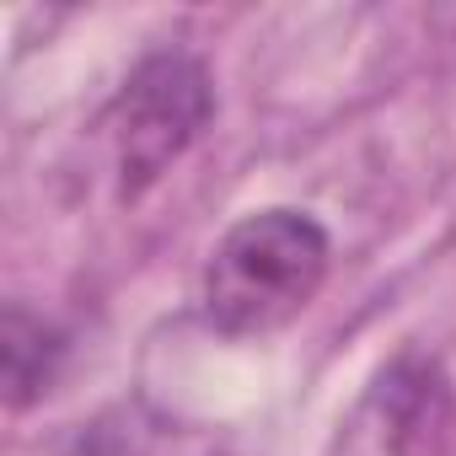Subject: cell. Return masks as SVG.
I'll list each match as a JSON object with an SVG mask.
<instances>
[{"label": "cell", "mask_w": 456, "mask_h": 456, "mask_svg": "<svg viewBox=\"0 0 456 456\" xmlns=\"http://www.w3.org/2000/svg\"><path fill=\"white\" fill-rule=\"evenodd\" d=\"M333 242L306 209H258L225 232L204 264V317L220 333H274L328 280Z\"/></svg>", "instance_id": "obj_1"}, {"label": "cell", "mask_w": 456, "mask_h": 456, "mask_svg": "<svg viewBox=\"0 0 456 456\" xmlns=\"http://www.w3.org/2000/svg\"><path fill=\"white\" fill-rule=\"evenodd\" d=\"M215 92L209 76L193 54L161 49L134 65V76L118 92L113 108V167H118V193L134 199L145 193L209 124Z\"/></svg>", "instance_id": "obj_2"}, {"label": "cell", "mask_w": 456, "mask_h": 456, "mask_svg": "<svg viewBox=\"0 0 456 456\" xmlns=\"http://www.w3.org/2000/svg\"><path fill=\"white\" fill-rule=\"evenodd\" d=\"M60 354H65L60 328H49L28 306H6V322H0V381H6L12 408H28L33 397L49 392Z\"/></svg>", "instance_id": "obj_3"}]
</instances>
